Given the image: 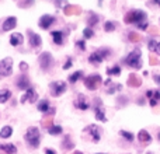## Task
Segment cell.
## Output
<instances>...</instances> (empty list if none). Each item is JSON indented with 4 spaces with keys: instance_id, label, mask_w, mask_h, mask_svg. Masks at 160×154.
<instances>
[{
    "instance_id": "1",
    "label": "cell",
    "mask_w": 160,
    "mask_h": 154,
    "mask_svg": "<svg viewBox=\"0 0 160 154\" xmlns=\"http://www.w3.org/2000/svg\"><path fill=\"white\" fill-rule=\"evenodd\" d=\"M146 21V13L142 10H132L125 16V22L127 24H136L139 25L141 22Z\"/></svg>"
},
{
    "instance_id": "2",
    "label": "cell",
    "mask_w": 160,
    "mask_h": 154,
    "mask_svg": "<svg viewBox=\"0 0 160 154\" xmlns=\"http://www.w3.org/2000/svg\"><path fill=\"white\" fill-rule=\"evenodd\" d=\"M25 140H27L34 149H37V147L39 146V142H41V135H39L38 128H35V126L28 128L27 133H25Z\"/></svg>"
},
{
    "instance_id": "3",
    "label": "cell",
    "mask_w": 160,
    "mask_h": 154,
    "mask_svg": "<svg viewBox=\"0 0 160 154\" xmlns=\"http://www.w3.org/2000/svg\"><path fill=\"white\" fill-rule=\"evenodd\" d=\"M125 63L129 67H133V69H141L142 63H141V51H133L129 55L125 58Z\"/></svg>"
},
{
    "instance_id": "4",
    "label": "cell",
    "mask_w": 160,
    "mask_h": 154,
    "mask_svg": "<svg viewBox=\"0 0 160 154\" xmlns=\"http://www.w3.org/2000/svg\"><path fill=\"white\" fill-rule=\"evenodd\" d=\"M13 73V59L4 58L0 60V76L7 77Z\"/></svg>"
},
{
    "instance_id": "5",
    "label": "cell",
    "mask_w": 160,
    "mask_h": 154,
    "mask_svg": "<svg viewBox=\"0 0 160 154\" xmlns=\"http://www.w3.org/2000/svg\"><path fill=\"white\" fill-rule=\"evenodd\" d=\"M49 88H51V94H52L53 97H59V95H62V94L66 91L68 85H66V83H65V81L58 80V81L51 83Z\"/></svg>"
},
{
    "instance_id": "6",
    "label": "cell",
    "mask_w": 160,
    "mask_h": 154,
    "mask_svg": "<svg viewBox=\"0 0 160 154\" xmlns=\"http://www.w3.org/2000/svg\"><path fill=\"white\" fill-rule=\"evenodd\" d=\"M52 63H53V58L49 52L41 53V56H39V66H41L42 70L48 72L51 69V66H52Z\"/></svg>"
},
{
    "instance_id": "7",
    "label": "cell",
    "mask_w": 160,
    "mask_h": 154,
    "mask_svg": "<svg viewBox=\"0 0 160 154\" xmlns=\"http://www.w3.org/2000/svg\"><path fill=\"white\" fill-rule=\"evenodd\" d=\"M100 83H101V76L100 75H91L84 79V85L88 90H97Z\"/></svg>"
},
{
    "instance_id": "8",
    "label": "cell",
    "mask_w": 160,
    "mask_h": 154,
    "mask_svg": "<svg viewBox=\"0 0 160 154\" xmlns=\"http://www.w3.org/2000/svg\"><path fill=\"white\" fill-rule=\"evenodd\" d=\"M53 22H55V17L49 16V14H45V16H42L41 18H39L38 25H39V28H42V30H48Z\"/></svg>"
},
{
    "instance_id": "9",
    "label": "cell",
    "mask_w": 160,
    "mask_h": 154,
    "mask_svg": "<svg viewBox=\"0 0 160 154\" xmlns=\"http://www.w3.org/2000/svg\"><path fill=\"white\" fill-rule=\"evenodd\" d=\"M37 99H38V94L35 93V90H34L32 87H30L24 93V95L21 97V99H20V101H21V102H27V101L28 102H35Z\"/></svg>"
},
{
    "instance_id": "10",
    "label": "cell",
    "mask_w": 160,
    "mask_h": 154,
    "mask_svg": "<svg viewBox=\"0 0 160 154\" xmlns=\"http://www.w3.org/2000/svg\"><path fill=\"white\" fill-rule=\"evenodd\" d=\"M16 85H17V88H18V90H21V91H27L28 88L31 87L30 80H28V77L25 76V75H21L18 79H17Z\"/></svg>"
},
{
    "instance_id": "11",
    "label": "cell",
    "mask_w": 160,
    "mask_h": 154,
    "mask_svg": "<svg viewBox=\"0 0 160 154\" xmlns=\"http://www.w3.org/2000/svg\"><path fill=\"white\" fill-rule=\"evenodd\" d=\"M75 107L79 108V109H82V111H86V109H88L90 104H88L87 98H86L83 94H79L78 98H76V101H75Z\"/></svg>"
},
{
    "instance_id": "12",
    "label": "cell",
    "mask_w": 160,
    "mask_h": 154,
    "mask_svg": "<svg viewBox=\"0 0 160 154\" xmlns=\"http://www.w3.org/2000/svg\"><path fill=\"white\" fill-rule=\"evenodd\" d=\"M146 97L149 98L150 107H156V105H158V102L160 101V91L149 90V91H146Z\"/></svg>"
},
{
    "instance_id": "13",
    "label": "cell",
    "mask_w": 160,
    "mask_h": 154,
    "mask_svg": "<svg viewBox=\"0 0 160 154\" xmlns=\"http://www.w3.org/2000/svg\"><path fill=\"white\" fill-rule=\"evenodd\" d=\"M17 25V18L16 17H7V18L3 21V25H2V30L3 31H10V30H14Z\"/></svg>"
},
{
    "instance_id": "14",
    "label": "cell",
    "mask_w": 160,
    "mask_h": 154,
    "mask_svg": "<svg viewBox=\"0 0 160 154\" xmlns=\"http://www.w3.org/2000/svg\"><path fill=\"white\" fill-rule=\"evenodd\" d=\"M28 38H30V45H31V48H39L41 46V44H42V39H41V36L38 35V34H35V32H28Z\"/></svg>"
},
{
    "instance_id": "15",
    "label": "cell",
    "mask_w": 160,
    "mask_h": 154,
    "mask_svg": "<svg viewBox=\"0 0 160 154\" xmlns=\"http://www.w3.org/2000/svg\"><path fill=\"white\" fill-rule=\"evenodd\" d=\"M86 132H88L90 133V136H91V139H93L94 142H98L100 140V129L96 126V125H90L88 128H86Z\"/></svg>"
},
{
    "instance_id": "16",
    "label": "cell",
    "mask_w": 160,
    "mask_h": 154,
    "mask_svg": "<svg viewBox=\"0 0 160 154\" xmlns=\"http://www.w3.org/2000/svg\"><path fill=\"white\" fill-rule=\"evenodd\" d=\"M22 41H24V38H22L21 34L13 32L10 35V44H11V46H18V45L22 44Z\"/></svg>"
},
{
    "instance_id": "17",
    "label": "cell",
    "mask_w": 160,
    "mask_h": 154,
    "mask_svg": "<svg viewBox=\"0 0 160 154\" xmlns=\"http://www.w3.org/2000/svg\"><path fill=\"white\" fill-rule=\"evenodd\" d=\"M0 150L4 152L6 154H16L17 153V147L14 144H10V143H3L0 144Z\"/></svg>"
},
{
    "instance_id": "18",
    "label": "cell",
    "mask_w": 160,
    "mask_h": 154,
    "mask_svg": "<svg viewBox=\"0 0 160 154\" xmlns=\"http://www.w3.org/2000/svg\"><path fill=\"white\" fill-rule=\"evenodd\" d=\"M138 139H139V142H142V143H150V142H152V136H150V133H148L145 129L139 130Z\"/></svg>"
},
{
    "instance_id": "19",
    "label": "cell",
    "mask_w": 160,
    "mask_h": 154,
    "mask_svg": "<svg viewBox=\"0 0 160 154\" xmlns=\"http://www.w3.org/2000/svg\"><path fill=\"white\" fill-rule=\"evenodd\" d=\"M102 60H104V58H102V55L98 52V51H97V52H94V53H91V55L88 56V62H90V63L100 65Z\"/></svg>"
},
{
    "instance_id": "20",
    "label": "cell",
    "mask_w": 160,
    "mask_h": 154,
    "mask_svg": "<svg viewBox=\"0 0 160 154\" xmlns=\"http://www.w3.org/2000/svg\"><path fill=\"white\" fill-rule=\"evenodd\" d=\"M51 36H52L53 42H55L56 45L63 44V32H62V31H52V32H51Z\"/></svg>"
},
{
    "instance_id": "21",
    "label": "cell",
    "mask_w": 160,
    "mask_h": 154,
    "mask_svg": "<svg viewBox=\"0 0 160 154\" xmlns=\"http://www.w3.org/2000/svg\"><path fill=\"white\" fill-rule=\"evenodd\" d=\"M38 111L39 112H49V111H52V108H49V102L47 99H41L38 102Z\"/></svg>"
},
{
    "instance_id": "22",
    "label": "cell",
    "mask_w": 160,
    "mask_h": 154,
    "mask_svg": "<svg viewBox=\"0 0 160 154\" xmlns=\"http://www.w3.org/2000/svg\"><path fill=\"white\" fill-rule=\"evenodd\" d=\"M11 135H13V128L11 126H3L0 130V137L2 139H8Z\"/></svg>"
},
{
    "instance_id": "23",
    "label": "cell",
    "mask_w": 160,
    "mask_h": 154,
    "mask_svg": "<svg viewBox=\"0 0 160 154\" xmlns=\"http://www.w3.org/2000/svg\"><path fill=\"white\" fill-rule=\"evenodd\" d=\"M10 97H11L10 90H7V88H2V90H0V102H2V104L7 102V99H10Z\"/></svg>"
},
{
    "instance_id": "24",
    "label": "cell",
    "mask_w": 160,
    "mask_h": 154,
    "mask_svg": "<svg viewBox=\"0 0 160 154\" xmlns=\"http://www.w3.org/2000/svg\"><path fill=\"white\" fill-rule=\"evenodd\" d=\"M62 132H63V129H62V126H59V125H52V126L49 128V133L53 136L61 135Z\"/></svg>"
},
{
    "instance_id": "25",
    "label": "cell",
    "mask_w": 160,
    "mask_h": 154,
    "mask_svg": "<svg viewBox=\"0 0 160 154\" xmlns=\"http://www.w3.org/2000/svg\"><path fill=\"white\" fill-rule=\"evenodd\" d=\"M96 119L97 121H101V122H107V118H105V115H104V111L98 107L96 108Z\"/></svg>"
},
{
    "instance_id": "26",
    "label": "cell",
    "mask_w": 160,
    "mask_h": 154,
    "mask_svg": "<svg viewBox=\"0 0 160 154\" xmlns=\"http://www.w3.org/2000/svg\"><path fill=\"white\" fill-rule=\"evenodd\" d=\"M82 77H83V72H82V70H79V72H75L73 75L69 76V81L70 83H76L78 80L82 79Z\"/></svg>"
},
{
    "instance_id": "27",
    "label": "cell",
    "mask_w": 160,
    "mask_h": 154,
    "mask_svg": "<svg viewBox=\"0 0 160 154\" xmlns=\"http://www.w3.org/2000/svg\"><path fill=\"white\" fill-rule=\"evenodd\" d=\"M104 30H105V32H112V31L115 30V24H114L112 21H105Z\"/></svg>"
},
{
    "instance_id": "28",
    "label": "cell",
    "mask_w": 160,
    "mask_h": 154,
    "mask_svg": "<svg viewBox=\"0 0 160 154\" xmlns=\"http://www.w3.org/2000/svg\"><path fill=\"white\" fill-rule=\"evenodd\" d=\"M107 73L110 76H118L121 73V67L119 66H114L112 69H107Z\"/></svg>"
},
{
    "instance_id": "29",
    "label": "cell",
    "mask_w": 160,
    "mask_h": 154,
    "mask_svg": "<svg viewBox=\"0 0 160 154\" xmlns=\"http://www.w3.org/2000/svg\"><path fill=\"white\" fill-rule=\"evenodd\" d=\"M93 35H94V32H93V30H91L90 27L84 28V31H83V36H84L86 39H90V38H93Z\"/></svg>"
},
{
    "instance_id": "30",
    "label": "cell",
    "mask_w": 160,
    "mask_h": 154,
    "mask_svg": "<svg viewBox=\"0 0 160 154\" xmlns=\"http://www.w3.org/2000/svg\"><path fill=\"white\" fill-rule=\"evenodd\" d=\"M119 135H121L122 137L127 139L128 142H132V140H133V135H132L131 132H127V130H121V132H119Z\"/></svg>"
},
{
    "instance_id": "31",
    "label": "cell",
    "mask_w": 160,
    "mask_h": 154,
    "mask_svg": "<svg viewBox=\"0 0 160 154\" xmlns=\"http://www.w3.org/2000/svg\"><path fill=\"white\" fill-rule=\"evenodd\" d=\"M72 65H73V60H72V58H68V60L65 62V65H63V69H65V70L70 69V67H72Z\"/></svg>"
},
{
    "instance_id": "32",
    "label": "cell",
    "mask_w": 160,
    "mask_h": 154,
    "mask_svg": "<svg viewBox=\"0 0 160 154\" xmlns=\"http://www.w3.org/2000/svg\"><path fill=\"white\" fill-rule=\"evenodd\" d=\"M97 20H98V17H97L96 14H91V17H90V18H88V24H90V25L97 24Z\"/></svg>"
},
{
    "instance_id": "33",
    "label": "cell",
    "mask_w": 160,
    "mask_h": 154,
    "mask_svg": "<svg viewBox=\"0 0 160 154\" xmlns=\"http://www.w3.org/2000/svg\"><path fill=\"white\" fill-rule=\"evenodd\" d=\"M156 45H158V42H156L155 39H150L149 44H148V48H149V51H155Z\"/></svg>"
},
{
    "instance_id": "34",
    "label": "cell",
    "mask_w": 160,
    "mask_h": 154,
    "mask_svg": "<svg viewBox=\"0 0 160 154\" xmlns=\"http://www.w3.org/2000/svg\"><path fill=\"white\" fill-rule=\"evenodd\" d=\"M30 4H34V0H25L24 3H20V6H21V7H28Z\"/></svg>"
},
{
    "instance_id": "35",
    "label": "cell",
    "mask_w": 160,
    "mask_h": 154,
    "mask_svg": "<svg viewBox=\"0 0 160 154\" xmlns=\"http://www.w3.org/2000/svg\"><path fill=\"white\" fill-rule=\"evenodd\" d=\"M76 45H78V46H79V48H80V49H82V51H84V49H86L84 41H78V42H76Z\"/></svg>"
},
{
    "instance_id": "36",
    "label": "cell",
    "mask_w": 160,
    "mask_h": 154,
    "mask_svg": "<svg viewBox=\"0 0 160 154\" xmlns=\"http://www.w3.org/2000/svg\"><path fill=\"white\" fill-rule=\"evenodd\" d=\"M138 28H139V30H146V28H148V21L141 22V24L138 25Z\"/></svg>"
},
{
    "instance_id": "37",
    "label": "cell",
    "mask_w": 160,
    "mask_h": 154,
    "mask_svg": "<svg viewBox=\"0 0 160 154\" xmlns=\"http://www.w3.org/2000/svg\"><path fill=\"white\" fill-rule=\"evenodd\" d=\"M153 52H156L158 55H160V42H158V45H156V48H155V51Z\"/></svg>"
},
{
    "instance_id": "38",
    "label": "cell",
    "mask_w": 160,
    "mask_h": 154,
    "mask_svg": "<svg viewBox=\"0 0 160 154\" xmlns=\"http://www.w3.org/2000/svg\"><path fill=\"white\" fill-rule=\"evenodd\" d=\"M20 69H22V70H27V63H25V62H22V63H20Z\"/></svg>"
},
{
    "instance_id": "39",
    "label": "cell",
    "mask_w": 160,
    "mask_h": 154,
    "mask_svg": "<svg viewBox=\"0 0 160 154\" xmlns=\"http://www.w3.org/2000/svg\"><path fill=\"white\" fill-rule=\"evenodd\" d=\"M45 154H56V153L53 152L52 149H47V150H45Z\"/></svg>"
},
{
    "instance_id": "40",
    "label": "cell",
    "mask_w": 160,
    "mask_h": 154,
    "mask_svg": "<svg viewBox=\"0 0 160 154\" xmlns=\"http://www.w3.org/2000/svg\"><path fill=\"white\" fill-rule=\"evenodd\" d=\"M155 81L158 83V84H160V75H156L155 76Z\"/></svg>"
},
{
    "instance_id": "41",
    "label": "cell",
    "mask_w": 160,
    "mask_h": 154,
    "mask_svg": "<svg viewBox=\"0 0 160 154\" xmlns=\"http://www.w3.org/2000/svg\"><path fill=\"white\" fill-rule=\"evenodd\" d=\"M129 38H131V39H139L138 36H136V35H133V34H131V35H129Z\"/></svg>"
},
{
    "instance_id": "42",
    "label": "cell",
    "mask_w": 160,
    "mask_h": 154,
    "mask_svg": "<svg viewBox=\"0 0 160 154\" xmlns=\"http://www.w3.org/2000/svg\"><path fill=\"white\" fill-rule=\"evenodd\" d=\"M153 2H155L158 6H160V0H153Z\"/></svg>"
},
{
    "instance_id": "43",
    "label": "cell",
    "mask_w": 160,
    "mask_h": 154,
    "mask_svg": "<svg viewBox=\"0 0 160 154\" xmlns=\"http://www.w3.org/2000/svg\"><path fill=\"white\" fill-rule=\"evenodd\" d=\"M73 154H83V153H82V152H75Z\"/></svg>"
},
{
    "instance_id": "44",
    "label": "cell",
    "mask_w": 160,
    "mask_h": 154,
    "mask_svg": "<svg viewBox=\"0 0 160 154\" xmlns=\"http://www.w3.org/2000/svg\"><path fill=\"white\" fill-rule=\"evenodd\" d=\"M158 139H159V140H160V132H159V136H158Z\"/></svg>"
},
{
    "instance_id": "45",
    "label": "cell",
    "mask_w": 160,
    "mask_h": 154,
    "mask_svg": "<svg viewBox=\"0 0 160 154\" xmlns=\"http://www.w3.org/2000/svg\"><path fill=\"white\" fill-rule=\"evenodd\" d=\"M97 154H104V153H97Z\"/></svg>"
}]
</instances>
